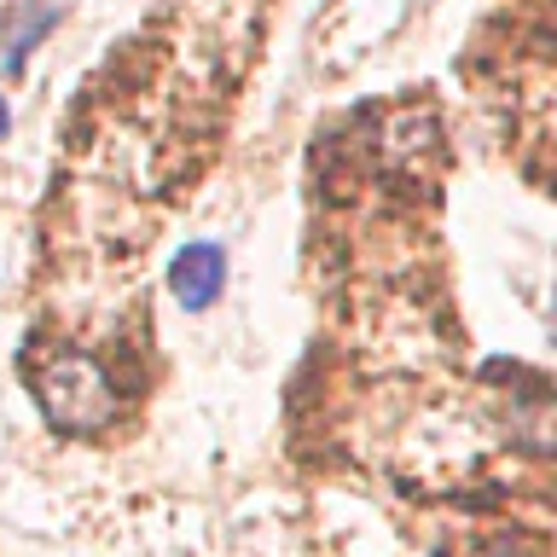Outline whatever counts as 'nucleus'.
<instances>
[{"label":"nucleus","instance_id":"f03ea898","mask_svg":"<svg viewBox=\"0 0 557 557\" xmlns=\"http://www.w3.org/2000/svg\"><path fill=\"white\" fill-rule=\"evenodd\" d=\"M221 250L215 244H186L181 256H174V296H181L186 308H209L221 296Z\"/></svg>","mask_w":557,"mask_h":557},{"label":"nucleus","instance_id":"7ed1b4c3","mask_svg":"<svg viewBox=\"0 0 557 557\" xmlns=\"http://www.w3.org/2000/svg\"><path fill=\"white\" fill-rule=\"evenodd\" d=\"M7 122H12V116H7V104H0V134H7Z\"/></svg>","mask_w":557,"mask_h":557},{"label":"nucleus","instance_id":"20e7f679","mask_svg":"<svg viewBox=\"0 0 557 557\" xmlns=\"http://www.w3.org/2000/svg\"><path fill=\"white\" fill-rule=\"evenodd\" d=\"M552 331H557V308H552Z\"/></svg>","mask_w":557,"mask_h":557},{"label":"nucleus","instance_id":"f257e3e1","mask_svg":"<svg viewBox=\"0 0 557 557\" xmlns=\"http://www.w3.org/2000/svg\"><path fill=\"white\" fill-rule=\"evenodd\" d=\"M35 400L47 407L52 424L64 430H99L116 412V389L87 355H52L35 372Z\"/></svg>","mask_w":557,"mask_h":557}]
</instances>
